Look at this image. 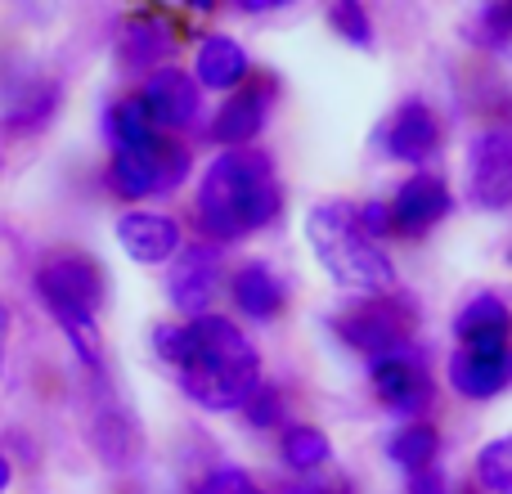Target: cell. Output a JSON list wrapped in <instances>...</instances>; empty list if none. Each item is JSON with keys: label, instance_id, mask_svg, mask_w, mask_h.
<instances>
[{"label": "cell", "instance_id": "22", "mask_svg": "<svg viewBox=\"0 0 512 494\" xmlns=\"http://www.w3.org/2000/svg\"><path fill=\"white\" fill-rule=\"evenodd\" d=\"M104 135H108V144H113V153H126V149L153 144L162 131L153 126V117H149V108H144L140 95H122L104 113Z\"/></svg>", "mask_w": 512, "mask_h": 494}, {"label": "cell", "instance_id": "9", "mask_svg": "<svg viewBox=\"0 0 512 494\" xmlns=\"http://www.w3.org/2000/svg\"><path fill=\"white\" fill-rule=\"evenodd\" d=\"M135 95L144 99V108H149L153 126H158L162 135L189 131V126H198V117H203V90H198L194 72L176 68V63L149 72Z\"/></svg>", "mask_w": 512, "mask_h": 494}, {"label": "cell", "instance_id": "29", "mask_svg": "<svg viewBox=\"0 0 512 494\" xmlns=\"http://www.w3.org/2000/svg\"><path fill=\"white\" fill-rule=\"evenodd\" d=\"M153 355H158L162 364H167L171 373L185 364L189 355V324H176V319H162L158 328H153Z\"/></svg>", "mask_w": 512, "mask_h": 494}, {"label": "cell", "instance_id": "34", "mask_svg": "<svg viewBox=\"0 0 512 494\" xmlns=\"http://www.w3.org/2000/svg\"><path fill=\"white\" fill-rule=\"evenodd\" d=\"M9 324H14V315H9V306L0 301V369H5V346H9Z\"/></svg>", "mask_w": 512, "mask_h": 494}, {"label": "cell", "instance_id": "30", "mask_svg": "<svg viewBox=\"0 0 512 494\" xmlns=\"http://www.w3.org/2000/svg\"><path fill=\"white\" fill-rule=\"evenodd\" d=\"M194 494H265V490L248 477V468H239V463H221V468H212L203 481H198Z\"/></svg>", "mask_w": 512, "mask_h": 494}, {"label": "cell", "instance_id": "13", "mask_svg": "<svg viewBox=\"0 0 512 494\" xmlns=\"http://www.w3.org/2000/svg\"><path fill=\"white\" fill-rule=\"evenodd\" d=\"M274 90H279V81L274 77H256L248 86H239L234 95H225V104L216 108L212 117V140L225 149H252L256 135L265 131V122H270V104H274Z\"/></svg>", "mask_w": 512, "mask_h": 494}, {"label": "cell", "instance_id": "19", "mask_svg": "<svg viewBox=\"0 0 512 494\" xmlns=\"http://www.w3.org/2000/svg\"><path fill=\"white\" fill-rule=\"evenodd\" d=\"M445 378L463 400H495L512 387V346L504 351H454Z\"/></svg>", "mask_w": 512, "mask_h": 494}, {"label": "cell", "instance_id": "8", "mask_svg": "<svg viewBox=\"0 0 512 494\" xmlns=\"http://www.w3.org/2000/svg\"><path fill=\"white\" fill-rule=\"evenodd\" d=\"M468 203L486 212L512 207V131L490 126L468 144Z\"/></svg>", "mask_w": 512, "mask_h": 494}, {"label": "cell", "instance_id": "18", "mask_svg": "<svg viewBox=\"0 0 512 494\" xmlns=\"http://www.w3.org/2000/svg\"><path fill=\"white\" fill-rule=\"evenodd\" d=\"M194 81L198 90H216V95H234L239 86L252 81V59L243 41L230 32H207L194 50Z\"/></svg>", "mask_w": 512, "mask_h": 494}, {"label": "cell", "instance_id": "27", "mask_svg": "<svg viewBox=\"0 0 512 494\" xmlns=\"http://www.w3.org/2000/svg\"><path fill=\"white\" fill-rule=\"evenodd\" d=\"M477 481L486 494H512V436H499V441L481 445Z\"/></svg>", "mask_w": 512, "mask_h": 494}, {"label": "cell", "instance_id": "17", "mask_svg": "<svg viewBox=\"0 0 512 494\" xmlns=\"http://www.w3.org/2000/svg\"><path fill=\"white\" fill-rule=\"evenodd\" d=\"M230 301L243 319L252 324H274V319L288 310V283L274 265L265 261H243L230 274Z\"/></svg>", "mask_w": 512, "mask_h": 494}, {"label": "cell", "instance_id": "25", "mask_svg": "<svg viewBox=\"0 0 512 494\" xmlns=\"http://www.w3.org/2000/svg\"><path fill=\"white\" fill-rule=\"evenodd\" d=\"M468 41L481 50H512V0H495V5H481L468 18Z\"/></svg>", "mask_w": 512, "mask_h": 494}, {"label": "cell", "instance_id": "2", "mask_svg": "<svg viewBox=\"0 0 512 494\" xmlns=\"http://www.w3.org/2000/svg\"><path fill=\"white\" fill-rule=\"evenodd\" d=\"M189 324V355L176 369V382L207 414H243L252 391L261 387V355L252 337L230 315H203Z\"/></svg>", "mask_w": 512, "mask_h": 494}, {"label": "cell", "instance_id": "6", "mask_svg": "<svg viewBox=\"0 0 512 494\" xmlns=\"http://www.w3.org/2000/svg\"><path fill=\"white\" fill-rule=\"evenodd\" d=\"M189 144H180L176 135H158L144 149H126L108 158V189L126 203H149V198L176 194L189 180Z\"/></svg>", "mask_w": 512, "mask_h": 494}, {"label": "cell", "instance_id": "23", "mask_svg": "<svg viewBox=\"0 0 512 494\" xmlns=\"http://www.w3.org/2000/svg\"><path fill=\"white\" fill-rule=\"evenodd\" d=\"M387 459L396 463L405 477L436 468V459H441V432H436L432 423H405L400 432H391Z\"/></svg>", "mask_w": 512, "mask_h": 494}, {"label": "cell", "instance_id": "3", "mask_svg": "<svg viewBox=\"0 0 512 494\" xmlns=\"http://www.w3.org/2000/svg\"><path fill=\"white\" fill-rule=\"evenodd\" d=\"M36 292H41L45 310L59 319L68 346L90 373H99V306L108 297V279L99 261L77 247H59L36 265Z\"/></svg>", "mask_w": 512, "mask_h": 494}, {"label": "cell", "instance_id": "10", "mask_svg": "<svg viewBox=\"0 0 512 494\" xmlns=\"http://www.w3.org/2000/svg\"><path fill=\"white\" fill-rule=\"evenodd\" d=\"M369 378H373L378 400L391 409V414L405 418V423H423V414L436 405L432 373H427L423 360H414L409 351L387 355V360H373L369 364Z\"/></svg>", "mask_w": 512, "mask_h": 494}, {"label": "cell", "instance_id": "31", "mask_svg": "<svg viewBox=\"0 0 512 494\" xmlns=\"http://www.w3.org/2000/svg\"><path fill=\"white\" fill-rule=\"evenodd\" d=\"M355 225L364 230V239L382 243L396 234V221H391V203H382V198H369V203H355Z\"/></svg>", "mask_w": 512, "mask_h": 494}, {"label": "cell", "instance_id": "14", "mask_svg": "<svg viewBox=\"0 0 512 494\" xmlns=\"http://www.w3.org/2000/svg\"><path fill=\"white\" fill-rule=\"evenodd\" d=\"M176 45H180V32L167 14H158V9L131 14L122 36H117V68L131 72V77H149V72L167 68Z\"/></svg>", "mask_w": 512, "mask_h": 494}, {"label": "cell", "instance_id": "20", "mask_svg": "<svg viewBox=\"0 0 512 494\" xmlns=\"http://www.w3.org/2000/svg\"><path fill=\"white\" fill-rule=\"evenodd\" d=\"M90 445H95V454L108 468H131L135 454H140V427H135V418L126 409L104 405L95 414V423H90Z\"/></svg>", "mask_w": 512, "mask_h": 494}, {"label": "cell", "instance_id": "28", "mask_svg": "<svg viewBox=\"0 0 512 494\" xmlns=\"http://www.w3.org/2000/svg\"><path fill=\"white\" fill-rule=\"evenodd\" d=\"M283 409H288L283 391L270 387V382H261V387L252 391V400L243 405V418H248L256 432H274V427H283Z\"/></svg>", "mask_w": 512, "mask_h": 494}, {"label": "cell", "instance_id": "5", "mask_svg": "<svg viewBox=\"0 0 512 494\" xmlns=\"http://www.w3.org/2000/svg\"><path fill=\"white\" fill-rule=\"evenodd\" d=\"M337 337H342L351 351L369 355L373 360H387V355L409 351L418 328V306L405 292H382V297H360L351 310L333 319Z\"/></svg>", "mask_w": 512, "mask_h": 494}, {"label": "cell", "instance_id": "1", "mask_svg": "<svg viewBox=\"0 0 512 494\" xmlns=\"http://www.w3.org/2000/svg\"><path fill=\"white\" fill-rule=\"evenodd\" d=\"M194 216L203 243H239L256 230H270L283 216V185L274 158L261 149H225L198 176Z\"/></svg>", "mask_w": 512, "mask_h": 494}, {"label": "cell", "instance_id": "16", "mask_svg": "<svg viewBox=\"0 0 512 494\" xmlns=\"http://www.w3.org/2000/svg\"><path fill=\"white\" fill-rule=\"evenodd\" d=\"M459 351H504L512 346V306L495 288H477L454 315Z\"/></svg>", "mask_w": 512, "mask_h": 494}, {"label": "cell", "instance_id": "21", "mask_svg": "<svg viewBox=\"0 0 512 494\" xmlns=\"http://www.w3.org/2000/svg\"><path fill=\"white\" fill-rule=\"evenodd\" d=\"M279 459L297 477H319L333 463V441L324 436V427L315 423H283L279 432Z\"/></svg>", "mask_w": 512, "mask_h": 494}, {"label": "cell", "instance_id": "36", "mask_svg": "<svg viewBox=\"0 0 512 494\" xmlns=\"http://www.w3.org/2000/svg\"><path fill=\"white\" fill-rule=\"evenodd\" d=\"M508 265H512V252H508Z\"/></svg>", "mask_w": 512, "mask_h": 494}, {"label": "cell", "instance_id": "26", "mask_svg": "<svg viewBox=\"0 0 512 494\" xmlns=\"http://www.w3.org/2000/svg\"><path fill=\"white\" fill-rule=\"evenodd\" d=\"M328 27H333L337 41L355 45V50H373L378 45V36H373V18L364 5H355V0H337V5H328Z\"/></svg>", "mask_w": 512, "mask_h": 494}, {"label": "cell", "instance_id": "35", "mask_svg": "<svg viewBox=\"0 0 512 494\" xmlns=\"http://www.w3.org/2000/svg\"><path fill=\"white\" fill-rule=\"evenodd\" d=\"M9 490H14V459L0 450V494H9Z\"/></svg>", "mask_w": 512, "mask_h": 494}, {"label": "cell", "instance_id": "32", "mask_svg": "<svg viewBox=\"0 0 512 494\" xmlns=\"http://www.w3.org/2000/svg\"><path fill=\"white\" fill-rule=\"evenodd\" d=\"M288 494H355V486L346 477H301V486H292Z\"/></svg>", "mask_w": 512, "mask_h": 494}, {"label": "cell", "instance_id": "11", "mask_svg": "<svg viewBox=\"0 0 512 494\" xmlns=\"http://www.w3.org/2000/svg\"><path fill=\"white\" fill-rule=\"evenodd\" d=\"M445 144V122L427 99H405L396 113L382 122V153L391 162H409V167H423L441 153Z\"/></svg>", "mask_w": 512, "mask_h": 494}, {"label": "cell", "instance_id": "15", "mask_svg": "<svg viewBox=\"0 0 512 494\" xmlns=\"http://www.w3.org/2000/svg\"><path fill=\"white\" fill-rule=\"evenodd\" d=\"M117 243L135 265H171L185 247V230L176 216L153 212V207H131L117 216Z\"/></svg>", "mask_w": 512, "mask_h": 494}, {"label": "cell", "instance_id": "12", "mask_svg": "<svg viewBox=\"0 0 512 494\" xmlns=\"http://www.w3.org/2000/svg\"><path fill=\"white\" fill-rule=\"evenodd\" d=\"M450 212H454V194L445 185V176H436V171H414L391 194V221H396L400 239H427Z\"/></svg>", "mask_w": 512, "mask_h": 494}, {"label": "cell", "instance_id": "24", "mask_svg": "<svg viewBox=\"0 0 512 494\" xmlns=\"http://www.w3.org/2000/svg\"><path fill=\"white\" fill-rule=\"evenodd\" d=\"M54 113H59V86L45 81V86L23 90V95L5 108V126L9 131H18V135H36V131H45V126L54 122Z\"/></svg>", "mask_w": 512, "mask_h": 494}, {"label": "cell", "instance_id": "33", "mask_svg": "<svg viewBox=\"0 0 512 494\" xmlns=\"http://www.w3.org/2000/svg\"><path fill=\"white\" fill-rule=\"evenodd\" d=\"M409 494H450V477L441 468H427L409 477Z\"/></svg>", "mask_w": 512, "mask_h": 494}, {"label": "cell", "instance_id": "7", "mask_svg": "<svg viewBox=\"0 0 512 494\" xmlns=\"http://www.w3.org/2000/svg\"><path fill=\"white\" fill-rule=\"evenodd\" d=\"M225 288V252L216 243H189L180 247V256L167 265V301L185 319L212 315L216 292Z\"/></svg>", "mask_w": 512, "mask_h": 494}, {"label": "cell", "instance_id": "4", "mask_svg": "<svg viewBox=\"0 0 512 494\" xmlns=\"http://www.w3.org/2000/svg\"><path fill=\"white\" fill-rule=\"evenodd\" d=\"M306 243L315 252L319 270L337 283V288L355 292V297H382L396 292V265L364 230L355 225L351 203H315L306 212Z\"/></svg>", "mask_w": 512, "mask_h": 494}]
</instances>
